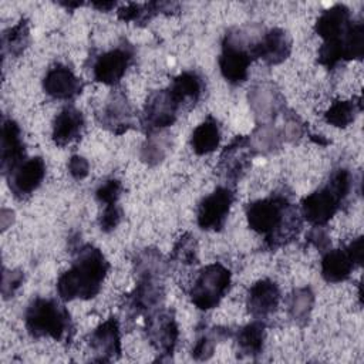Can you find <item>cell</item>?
<instances>
[{
    "instance_id": "cell-1",
    "label": "cell",
    "mask_w": 364,
    "mask_h": 364,
    "mask_svg": "<svg viewBox=\"0 0 364 364\" xmlns=\"http://www.w3.org/2000/svg\"><path fill=\"white\" fill-rule=\"evenodd\" d=\"M323 38L318 48V63L333 70L338 63L360 60L364 55V24L353 21L344 4H334L323 11L314 26Z\"/></svg>"
},
{
    "instance_id": "cell-2",
    "label": "cell",
    "mask_w": 364,
    "mask_h": 364,
    "mask_svg": "<svg viewBox=\"0 0 364 364\" xmlns=\"http://www.w3.org/2000/svg\"><path fill=\"white\" fill-rule=\"evenodd\" d=\"M246 219L252 230L262 235L264 246L276 250L291 242L300 228V210L284 193H272L246 206Z\"/></svg>"
},
{
    "instance_id": "cell-3",
    "label": "cell",
    "mask_w": 364,
    "mask_h": 364,
    "mask_svg": "<svg viewBox=\"0 0 364 364\" xmlns=\"http://www.w3.org/2000/svg\"><path fill=\"white\" fill-rule=\"evenodd\" d=\"M109 270L104 253L92 246L84 245L78 249L70 269L57 280V293L61 300H88L95 297Z\"/></svg>"
},
{
    "instance_id": "cell-4",
    "label": "cell",
    "mask_w": 364,
    "mask_h": 364,
    "mask_svg": "<svg viewBox=\"0 0 364 364\" xmlns=\"http://www.w3.org/2000/svg\"><path fill=\"white\" fill-rule=\"evenodd\" d=\"M353 176L348 169L338 168L318 189L300 202V215L313 226H324L350 195Z\"/></svg>"
},
{
    "instance_id": "cell-5",
    "label": "cell",
    "mask_w": 364,
    "mask_h": 364,
    "mask_svg": "<svg viewBox=\"0 0 364 364\" xmlns=\"http://www.w3.org/2000/svg\"><path fill=\"white\" fill-rule=\"evenodd\" d=\"M27 333L34 338L50 337L55 341L71 340L74 333L68 310L54 299L37 297L24 313Z\"/></svg>"
},
{
    "instance_id": "cell-6",
    "label": "cell",
    "mask_w": 364,
    "mask_h": 364,
    "mask_svg": "<svg viewBox=\"0 0 364 364\" xmlns=\"http://www.w3.org/2000/svg\"><path fill=\"white\" fill-rule=\"evenodd\" d=\"M232 273L220 263H212L199 270L189 296L199 310L215 309L230 289Z\"/></svg>"
},
{
    "instance_id": "cell-7",
    "label": "cell",
    "mask_w": 364,
    "mask_h": 364,
    "mask_svg": "<svg viewBox=\"0 0 364 364\" xmlns=\"http://www.w3.org/2000/svg\"><path fill=\"white\" fill-rule=\"evenodd\" d=\"M252 61L250 43L246 46L242 36L228 33L222 41V53L219 55V68L223 78L233 85L245 82Z\"/></svg>"
},
{
    "instance_id": "cell-8",
    "label": "cell",
    "mask_w": 364,
    "mask_h": 364,
    "mask_svg": "<svg viewBox=\"0 0 364 364\" xmlns=\"http://www.w3.org/2000/svg\"><path fill=\"white\" fill-rule=\"evenodd\" d=\"M233 202L235 191L229 185L218 186L199 202L196 210L198 226L203 230L219 232L225 226Z\"/></svg>"
},
{
    "instance_id": "cell-9",
    "label": "cell",
    "mask_w": 364,
    "mask_h": 364,
    "mask_svg": "<svg viewBox=\"0 0 364 364\" xmlns=\"http://www.w3.org/2000/svg\"><path fill=\"white\" fill-rule=\"evenodd\" d=\"M181 108V104L175 100L168 88L154 91L145 102L141 124L146 132L171 127L176 121Z\"/></svg>"
},
{
    "instance_id": "cell-10",
    "label": "cell",
    "mask_w": 364,
    "mask_h": 364,
    "mask_svg": "<svg viewBox=\"0 0 364 364\" xmlns=\"http://www.w3.org/2000/svg\"><path fill=\"white\" fill-rule=\"evenodd\" d=\"M145 333L151 346L161 355L171 357L179 336L173 311L165 309L152 310L145 318Z\"/></svg>"
},
{
    "instance_id": "cell-11",
    "label": "cell",
    "mask_w": 364,
    "mask_h": 364,
    "mask_svg": "<svg viewBox=\"0 0 364 364\" xmlns=\"http://www.w3.org/2000/svg\"><path fill=\"white\" fill-rule=\"evenodd\" d=\"M134 51L129 46H118L97 57L92 64V77L97 82L115 85L132 63Z\"/></svg>"
},
{
    "instance_id": "cell-12",
    "label": "cell",
    "mask_w": 364,
    "mask_h": 364,
    "mask_svg": "<svg viewBox=\"0 0 364 364\" xmlns=\"http://www.w3.org/2000/svg\"><path fill=\"white\" fill-rule=\"evenodd\" d=\"M255 149L249 136H236L220 154L218 169L232 183L237 182L247 171Z\"/></svg>"
},
{
    "instance_id": "cell-13",
    "label": "cell",
    "mask_w": 364,
    "mask_h": 364,
    "mask_svg": "<svg viewBox=\"0 0 364 364\" xmlns=\"http://www.w3.org/2000/svg\"><path fill=\"white\" fill-rule=\"evenodd\" d=\"M46 176V164L41 156L23 161L6 178L14 198L27 199L43 182Z\"/></svg>"
},
{
    "instance_id": "cell-14",
    "label": "cell",
    "mask_w": 364,
    "mask_h": 364,
    "mask_svg": "<svg viewBox=\"0 0 364 364\" xmlns=\"http://www.w3.org/2000/svg\"><path fill=\"white\" fill-rule=\"evenodd\" d=\"M88 346L95 361L109 363L117 360L121 355V333L118 320L115 317H109L95 327L90 334Z\"/></svg>"
},
{
    "instance_id": "cell-15",
    "label": "cell",
    "mask_w": 364,
    "mask_h": 364,
    "mask_svg": "<svg viewBox=\"0 0 364 364\" xmlns=\"http://www.w3.org/2000/svg\"><path fill=\"white\" fill-rule=\"evenodd\" d=\"M253 58H260L269 65L283 63L291 53V38L283 28H270L250 44Z\"/></svg>"
},
{
    "instance_id": "cell-16",
    "label": "cell",
    "mask_w": 364,
    "mask_h": 364,
    "mask_svg": "<svg viewBox=\"0 0 364 364\" xmlns=\"http://www.w3.org/2000/svg\"><path fill=\"white\" fill-rule=\"evenodd\" d=\"M100 124L115 135L127 132L134 125V114L131 105L121 90H115L107 98L98 114Z\"/></svg>"
},
{
    "instance_id": "cell-17",
    "label": "cell",
    "mask_w": 364,
    "mask_h": 364,
    "mask_svg": "<svg viewBox=\"0 0 364 364\" xmlns=\"http://www.w3.org/2000/svg\"><path fill=\"white\" fill-rule=\"evenodd\" d=\"M82 81L63 64L53 65L44 75L43 90L54 100H73L82 91Z\"/></svg>"
},
{
    "instance_id": "cell-18",
    "label": "cell",
    "mask_w": 364,
    "mask_h": 364,
    "mask_svg": "<svg viewBox=\"0 0 364 364\" xmlns=\"http://www.w3.org/2000/svg\"><path fill=\"white\" fill-rule=\"evenodd\" d=\"M1 173L7 176L24 161V142L21 139V129L11 118H3L1 122Z\"/></svg>"
},
{
    "instance_id": "cell-19",
    "label": "cell",
    "mask_w": 364,
    "mask_h": 364,
    "mask_svg": "<svg viewBox=\"0 0 364 364\" xmlns=\"http://www.w3.org/2000/svg\"><path fill=\"white\" fill-rule=\"evenodd\" d=\"M280 303V290L270 279H262L252 284L247 291L246 306L255 318H266L276 311Z\"/></svg>"
},
{
    "instance_id": "cell-20",
    "label": "cell",
    "mask_w": 364,
    "mask_h": 364,
    "mask_svg": "<svg viewBox=\"0 0 364 364\" xmlns=\"http://www.w3.org/2000/svg\"><path fill=\"white\" fill-rule=\"evenodd\" d=\"M84 115L75 107H64L53 122L51 138L57 146H65L81 136L84 131Z\"/></svg>"
},
{
    "instance_id": "cell-21",
    "label": "cell",
    "mask_w": 364,
    "mask_h": 364,
    "mask_svg": "<svg viewBox=\"0 0 364 364\" xmlns=\"http://www.w3.org/2000/svg\"><path fill=\"white\" fill-rule=\"evenodd\" d=\"M355 266L358 264L347 246L327 250L321 257V276L328 283H340L350 277Z\"/></svg>"
},
{
    "instance_id": "cell-22",
    "label": "cell",
    "mask_w": 364,
    "mask_h": 364,
    "mask_svg": "<svg viewBox=\"0 0 364 364\" xmlns=\"http://www.w3.org/2000/svg\"><path fill=\"white\" fill-rule=\"evenodd\" d=\"M168 90L182 108H189L200 98L203 92V80L195 71H183L172 80Z\"/></svg>"
},
{
    "instance_id": "cell-23",
    "label": "cell",
    "mask_w": 364,
    "mask_h": 364,
    "mask_svg": "<svg viewBox=\"0 0 364 364\" xmlns=\"http://www.w3.org/2000/svg\"><path fill=\"white\" fill-rule=\"evenodd\" d=\"M264 337H266V324L255 318V321L240 327L236 334V346L237 351H240L242 355L246 357H257L263 351V344H264Z\"/></svg>"
},
{
    "instance_id": "cell-24",
    "label": "cell",
    "mask_w": 364,
    "mask_h": 364,
    "mask_svg": "<svg viewBox=\"0 0 364 364\" xmlns=\"http://www.w3.org/2000/svg\"><path fill=\"white\" fill-rule=\"evenodd\" d=\"M220 141V129L213 117H208L199 124L191 136V145L196 155H206L213 152Z\"/></svg>"
},
{
    "instance_id": "cell-25",
    "label": "cell",
    "mask_w": 364,
    "mask_h": 364,
    "mask_svg": "<svg viewBox=\"0 0 364 364\" xmlns=\"http://www.w3.org/2000/svg\"><path fill=\"white\" fill-rule=\"evenodd\" d=\"M176 4L164 3V1H151L145 4L139 3H128L117 10V16L122 21H134L136 24H145L149 21L155 14L164 11H172Z\"/></svg>"
},
{
    "instance_id": "cell-26",
    "label": "cell",
    "mask_w": 364,
    "mask_h": 364,
    "mask_svg": "<svg viewBox=\"0 0 364 364\" xmlns=\"http://www.w3.org/2000/svg\"><path fill=\"white\" fill-rule=\"evenodd\" d=\"M360 109H361L360 98L357 101L337 100L326 111L324 119L330 125H334L337 128H346L354 121V118Z\"/></svg>"
},
{
    "instance_id": "cell-27",
    "label": "cell",
    "mask_w": 364,
    "mask_h": 364,
    "mask_svg": "<svg viewBox=\"0 0 364 364\" xmlns=\"http://www.w3.org/2000/svg\"><path fill=\"white\" fill-rule=\"evenodd\" d=\"M30 41V30H28V21L26 18H21L17 24L7 28L3 33L1 44H3V54H10L13 57L20 55Z\"/></svg>"
},
{
    "instance_id": "cell-28",
    "label": "cell",
    "mask_w": 364,
    "mask_h": 364,
    "mask_svg": "<svg viewBox=\"0 0 364 364\" xmlns=\"http://www.w3.org/2000/svg\"><path fill=\"white\" fill-rule=\"evenodd\" d=\"M314 303V294L309 287L296 289L289 297V314L300 326L309 321Z\"/></svg>"
},
{
    "instance_id": "cell-29",
    "label": "cell",
    "mask_w": 364,
    "mask_h": 364,
    "mask_svg": "<svg viewBox=\"0 0 364 364\" xmlns=\"http://www.w3.org/2000/svg\"><path fill=\"white\" fill-rule=\"evenodd\" d=\"M171 257L182 264L198 263V243L195 236L191 233H183L173 245Z\"/></svg>"
},
{
    "instance_id": "cell-30",
    "label": "cell",
    "mask_w": 364,
    "mask_h": 364,
    "mask_svg": "<svg viewBox=\"0 0 364 364\" xmlns=\"http://www.w3.org/2000/svg\"><path fill=\"white\" fill-rule=\"evenodd\" d=\"M122 193V183L119 179L109 178L98 185L95 189V198L104 206L118 203V199Z\"/></svg>"
},
{
    "instance_id": "cell-31",
    "label": "cell",
    "mask_w": 364,
    "mask_h": 364,
    "mask_svg": "<svg viewBox=\"0 0 364 364\" xmlns=\"http://www.w3.org/2000/svg\"><path fill=\"white\" fill-rule=\"evenodd\" d=\"M121 219H122V210L118 206V203L107 205V206H104V210H102V213L100 215V219H98L100 229L102 232H107V233L112 232L119 225Z\"/></svg>"
},
{
    "instance_id": "cell-32",
    "label": "cell",
    "mask_w": 364,
    "mask_h": 364,
    "mask_svg": "<svg viewBox=\"0 0 364 364\" xmlns=\"http://www.w3.org/2000/svg\"><path fill=\"white\" fill-rule=\"evenodd\" d=\"M23 283V273L20 270L7 272L4 270L3 274V297H13L14 291L21 286Z\"/></svg>"
},
{
    "instance_id": "cell-33",
    "label": "cell",
    "mask_w": 364,
    "mask_h": 364,
    "mask_svg": "<svg viewBox=\"0 0 364 364\" xmlns=\"http://www.w3.org/2000/svg\"><path fill=\"white\" fill-rule=\"evenodd\" d=\"M68 172L70 175L80 181V179H84L87 175H88V171H90V165H88V161L80 155H73L68 161Z\"/></svg>"
},
{
    "instance_id": "cell-34",
    "label": "cell",
    "mask_w": 364,
    "mask_h": 364,
    "mask_svg": "<svg viewBox=\"0 0 364 364\" xmlns=\"http://www.w3.org/2000/svg\"><path fill=\"white\" fill-rule=\"evenodd\" d=\"M314 228H316V229L311 230L310 235H309V240H310L314 246H317L318 249H326V247L328 246V240H327L326 233L321 230L323 226H314Z\"/></svg>"
},
{
    "instance_id": "cell-35",
    "label": "cell",
    "mask_w": 364,
    "mask_h": 364,
    "mask_svg": "<svg viewBox=\"0 0 364 364\" xmlns=\"http://www.w3.org/2000/svg\"><path fill=\"white\" fill-rule=\"evenodd\" d=\"M92 7L98 9L100 11H109L112 7H115V1H94Z\"/></svg>"
}]
</instances>
